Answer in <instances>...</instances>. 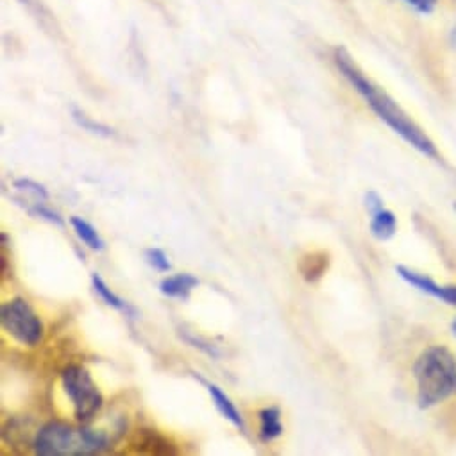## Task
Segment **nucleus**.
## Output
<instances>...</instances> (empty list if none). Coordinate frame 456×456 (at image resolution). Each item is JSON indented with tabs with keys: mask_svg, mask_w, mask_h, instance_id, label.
<instances>
[{
	"mask_svg": "<svg viewBox=\"0 0 456 456\" xmlns=\"http://www.w3.org/2000/svg\"><path fill=\"white\" fill-rule=\"evenodd\" d=\"M35 452L42 456H81L99 454L110 447L106 433L90 428H74L67 422H47L33 442Z\"/></svg>",
	"mask_w": 456,
	"mask_h": 456,
	"instance_id": "3",
	"label": "nucleus"
},
{
	"mask_svg": "<svg viewBox=\"0 0 456 456\" xmlns=\"http://www.w3.org/2000/svg\"><path fill=\"white\" fill-rule=\"evenodd\" d=\"M328 265H330V256L326 253H310L301 258L299 271L308 283H314L324 276V273L328 271Z\"/></svg>",
	"mask_w": 456,
	"mask_h": 456,
	"instance_id": "13",
	"label": "nucleus"
},
{
	"mask_svg": "<svg viewBox=\"0 0 456 456\" xmlns=\"http://www.w3.org/2000/svg\"><path fill=\"white\" fill-rule=\"evenodd\" d=\"M285 428L281 424V410L278 406H267L260 411V440L271 442L283 435Z\"/></svg>",
	"mask_w": 456,
	"mask_h": 456,
	"instance_id": "10",
	"label": "nucleus"
},
{
	"mask_svg": "<svg viewBox=\"0 0 456 456\" xmlns=\"http://www.w3.org/2000/svg\"><path fill=\"white\" fill-rule=\"evenodd\" d=\"M454 392H456V385H454Z\"/></svg>",
	"mask_w": 456,
	"mask_h": 456,
	"instance_id": "23",
	"label": "nucleus"
},
{
	"mask_svg": "<svg viewBox=\"0 0 456 456\" xmlns=\"http://www.w3.org/2000/svg\"><path fill=\"white\" fill-rule=\"evenodd\" d=\"M92 285H94V290L97 292V296H99L108 306L115 308V310H118V312H124V314L129 315L131 319H136V317H138L136 310H134L129 303H126L122 297H118V296L104 283V280H102L99 274H94V276H92Z\"/></svg>",
	"mask_w": 456,
	"mask_h": 456,
	"instance_id": "11",
	"label": "nucleus"
},
{
	"mask_svg": "<svg viewBox=\"0 0 456 456\" xmlns=\"http://www.w3.org/2000/svg\"><path fill=\"white\" fill-rule=\"evenodd\" d=\"M24 208H26V211H28L29 215H33V216L49 220V222H53V224H56V225H61V227L65 225V222H63V218L60 216V213L47 206V200L31 202V204H28V206H24Z\"/></svg>",
	"mask_w": 456,
	"mask_h": 456,
	"instance_id": "16",
	"label": "nucleus"
},
{
	"mask_svg": "<svg viewBox=\"0 0 456 456\" xmlns=\"http://www.w3.org/2000/svg\"><path fill=\"white\" fill-rule=\"evenodd\" d=\"M206 387H208V392H209V395H211V399H213L215 408L218 410V413H220L224 419L230 420L232 424H235L240 431H246L244 417H242V413L239 411V408L235 406V403H233L230 397H227L216 385L206 383Z\"/></svg>",
	"mask_w": 456,
	"mask_h": 456,
	"instance_id": "7",
	"label": "nucleus"
},
{
	"mask_svg": "<svg viewBox=\"0 0 456 456\" xmlns=\"http://www.w3.org/2000/svg\"><path fill=\"white\" fill-rule=\"evenodd\" d=\"M70 224H72V227H74V232H76L77 239H79L88 249H92V251H104V249H106L104 240L101 239V235L97 233V230H95V227H94L88 220H85V218H81V216H72V218H70Z\"/></svg>",
	"mask_w": 456,
	"mask_h": 456,
	"instance_id": "12",
	"label": "nucleus"
},
{
	"mask_svg": "<svg viewBox=\"0 0 456 456\" xmlns=\"http://www.w3.org/2000/svg\"><path fill=\"white\" fill-rule=\"evenodd\" d=\"M199 285V280L191 274H175L168 276L159 283V290L167 297L188 299L190 292Z\"/></svg>",
	"mask_w": 456,
	"mask_h": 456,
	"instance_id": "8",
	"label": "nucleus"
},
{
	"mask_svg": "<svg viewBox=\"0 0 456 456\" xmlns=\"http://www.w3.org/2000/svg\"><path fill=\"white\" fill-rule=\"evenodd\" d=\"M335 63L340 74L349 81V85L365 99V102L372 108V111L395 133L399 134L408 145L417 149L420 154L436 159L438 151L431 138L397 106V102L376 86L370 79L363 76V72L354 65L353 58L344 51H335Z\"/></svg>",
	"mask_w": 456,
	"mask_h": 456,
	"instance_id": "1",
	"label": "nucleus"
},
{
	"mask_svg": "<svg viewBox=\"0 0 456 456\" xmlns=\"http://www.w3.org/2000/svg\"><path fill=\"white\" fill-rule=\"evenodd\" d=\"M181 337H183L190 346L200 349V351L206 353L208 356H211V358H218V356H220V351H218L216 346H213L211 342H208V340H204V338H200V337L190 335V333H181Z\"/></svg>",
	"mask_w": 456,
	"mask_h": 456,
	"instance_id": "18",
	"label": "nucleus"
},
{
	"mask_svg": "<svg viewBox=\"0 0 456 456\" xmlns=\"http://www.w3.org/2000/svg\"><path fill=\"white\" fill-rule=\"evenodd\" d=\"M365 208H367V211H369L370 215L378 213V211L383 208L381 197H379L376 191H367V193H365Z\"/></svg>",
	"mask_w": 456,
	"mask_h": 456,
	"instance_id": "20",
	"label": "nucleus"
},
{
	"mask_svg": "<svg viewBox=\"0 0 456 456\" xmlns=\"http://www.w3.org/2000/svg\"><path fill=\"white\" fill-rule=\"evenodd\" d=\"M404 3L419 13H431L436 4V0H404Z\"/></svg>",
	"mask_w": 456,
	"mask_h": 456,
	"instance_id": "19",
	"label": "nucleus"
},
{
	"mask_svg": "<svg viewBox=\"0 0 456 456\" xmlns=\"http://www.w3.org/2000/svg\"><path fill=\"white\" fill-rule=\"evenodd\" d=\"M454 209H456V204H454Z\"/></svg>",
	"mask_w": 456,
	"mask_h": 456,
	"instance_id": "24",
	"label": "nucleus"
},
{
	"mask_svg": "<svg viewBox=\"0 0 456 456\" xmlns=\"http://www.w3.org/2000/svg\"><path fill=\"white\" fill-rule=\"evenodd\" d=\"M13 186L22 193L20 197H24V195L31 197L33 202H40V200H47L49 199V191L45 190V186L37 183V181H33V179H17L13 183ZM28 204H31V202H26L22 206H28Z\"/></svg>",
	"mask_w": 456,
	"mask_h": 456,
	"instance_id": "14",
	"label": "nucleus"
},
{
	"mask_svg": "<svg viewBox=\"0 0 456 456\" xmlns=\"http://www.w3.org/2000/svg\"><path fill=\"white\" fill-rule=\"evenodd\" d=\"M0 322H3L6 333H10L22 346L35 347L44 338V324L40 317L22 297H17L3 306Z\"/></svg>",
	"mask_w": 456,
	"mask_h": 456,
	"instance_id": "5",
	"label": "nucleus"
},
{
	"mask_svg": "<svg viewBox=\"0 0 456 456\" xmlns=\"http://www.w3.org/2000/svg\"><path fill=\"white\" fill-rule=\"evenodd\" d=\"M397 232V218L390 209L381 208L378 213L370 215V233L374 239L385 242L392 239Z\"/></svg>",
	"mask_w": 456,
	"mask_h": 456,
	"instance_id": "9",
	"label": "nucleus"
},
{
	"mask_svg": "<svg viewBox=\"0 0 456 456\" xmlns=\"http://www.w3.org/2000/svg\"><path fill=\"white\" fill-rule=\"evenodd\" d=\"M451 44H452V47L456 49V28H454L452 33H451Z\"/></svg>",
	"mask_w": 456,
	"mask_h": 456,
	"instance_id": "21",
	"label": "nucleus"
},
{
	"mask_svg": "<svg viewBox=\"0 0 456 456\" xmlns=\"http://www.w3.org/2000/svg\"><path fill=\"white\" fill-rule=\"evenodd\" d=\"M63 388L74 404V415L79 422H90L102 408V394L94 383L90 372L81 365H70L61 374Z\"/></svg>",
	"mask_w": 456,
	"mask_h": 456,
	"instance_id": "4",
	"label": "nucleus"
},
{
	"mask_svg": "<svg viewBox=\"0 0 456 456\" xmlns=\"http://www.w3.org/2000/svg\"><path fill=\"white\" fill-rule=\"evenodd\" d=\"M72 115H74V120L77 122V126H81V127H83L85 131H88V133H94V134H99V136H106V138H110V136L115 134V131H113L110 126L92 120L90 117H86V115H85L83 111H79L77 108L72 110Z\"/></svg>",
	"mask_w": 456,
	"mask_h": 456,
	"instance_id": "15",
	"label": "nucleus"
},
{
	"mask_svg": "<svg viewBox=\"0 0 456 456\" xmlns=\"http://www.w3.org/2000/svg\"><path fill=\"white\" fill-rule=\"evenodd\" d=\"M145 260H147V264H149L151 267H154L158 273H168L170 267H172L170 262H168V258H167V255H165L161 249H156V248L145 251Z\"/></svg>",
	"mask_w": 456,
	"mask_h": 456,
	"instance_id": "17",
	"label": "nucleus"
},
{
	"mask_svg": "<svg viewBox=\"0 0 456 456\" xmlns=\"http://www.w3.org/2000/svg\"><path fill=\"white\" fill-rule=\"evenodd\" d=\"M413 376L417 381V404L431 408L454 392L456 356L445 346H431L417 358Z\"/></svg>",
	"mask_w": 456,
	"mask_h": 456,
	"instance_id": "2",
	"label": "nucleus"
},
{
	"mask_svg": "<svg viewBox=\"0 0 456 456\" xmlns=\"http://www.w3.org/2000/svg\"><path fill=\"white\" fill-rule=\"evenodd\" d=\"M451 328H452V333H454V335H456V319H454V321H452V324H451Z\"/></svg>",
	"mask_w": 456,
	"mask_h": 456,
	"instance_id": "22",
	"label": "nucleus"
},
{
	"mask_svg": "<svg viewBox=\"0 0 456 456\" xmlns=\"http://www.w3.org/2000/svg\"><path fill=\"white\" fill-rule=\"evenodd\" d=\"M395 273L399 274L401 280H404L408 285H411L419 292H424L435 299H440L449 306H456V285H438L426 274L415 273L404 265H397Z\"/></svg>",
	"mask_w": 456,
	"mask_h": 456,
	"instance_id": "6",
	"label": "nucleus"
}]
</instances>
